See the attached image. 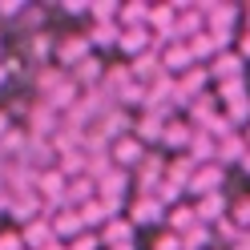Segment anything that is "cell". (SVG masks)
<instances>
[{"instance_id":"cell-1","label":"cell","mask_w":250,"mask_h":250,"mask_svg":"<svg viewBox=\"0 0 250 250\" xmlns=\"http://www.w3.org/2000/svg\"><path fill=\"white\" fill-rule=\"evenodd\" d=\"M97 198H101L113 214H121V206L129 202V169H117V166H113V169L97 182Z\"/></svg>"},{"instance_id":"cell-2","label":"cell","mask_w":250,"mask_h":250,"mask_svg":"<svg viewBox=\"0 0 250 250\" xmlns=\"http://www.w3.org/2000/svg\"><path fill=\"white\" fill-rule=\"evenodd\" d=\"M210 81L214 85H226V81H246V61L238 49H226L210 61Z\"/></svg>"},{"instance_id":"cell-3","label":"cell","mask_w":250,"mask_h":250,"mask_svg":"<svg viewBox=\"0 0 250 250\" xmlns=\"http://www.w3.org/2000/svg\"><path fill=\"white\" fill-rule=\"evenodd\" d=\"M85 57H93V44H89L85 33H65V37H57V65H61V69L81 65Z\"/></svg>"},{"instance_id":"cell-4","label":"cell","mask_w":250,"mask_h":250,"mask_svg":"<svg viewBox=\"0 0 250 250\" xmlns=\"http://www.w3.org/2000/svg\"><path fill=\"white\" fill-rule=\"evenodd\" d=\"M166 206L153 194H133V202H129V222L133 226H142V222H149V226H166Z\"/></svg>"},{"instance_id":"cell-5","label":"cell","mask_w":250,"mask_h":250,"mask_svg":"<svg viewBox=\"0 0 250 250\" xmlns=\"http://www.w3.org/2000/svg\"><path fill=\"white\" fill-rule=\"evenodd\" d=\"M222 182H226V169L218 162H206V166H198V174L190 178V190H186V194H194V198L222 194Z\"/></svg>"},{"instance_id":"cell-6","label":"cell","mask_w":250,"mask_h":250,"mask_svg":"<svg viewBox=\"0 0 250 250\" xmlns=\"http://www.w3.org/2000/svg\"><path fill=\"white\" fill-rule=\"evenodd\" d=\"M24 61L28 65H49V57H57V37L49 33V28H41V33H24Z\"/></svg>"},{"instance_id":"cell-7","label":"cell","mask_w":250,"mask_h":250,"mask_svg":"<svg viewBox=\"0 0 250 250\" xmlns=\"http://www.w3.org/2000/svg\"><path fill=\"white\" fill-rule=\"evenodd\" d=\"M146 153H149V149H146L142 142H137L133 133L109 146V158H113V166H117V169H137V166H142V158H146Z\"/></svg>"},{"instance_id":"cell-8","label":"cell","mask_w":250,"mask_h":250,"mask_svg":"<svg viewBox=\"0 0 250 250\" xmlns=\"http://www.w3.org/2000/svg\"><path fill=\"white\" fill-rule=\"evenodd\" d=\"M194 133H198V129H194L186 117H169V121H166V133H162V146H166L169 153H186L190 142H194Z\"/></svg>"},{"instance_id":"cell-9","label":"cell","mask_w":250,"mask_h":250,"mask_svg":"<svg viewBox=\"0 0 250 250\" xmlns=\"http://www.w3.org/2000/svg\"><path fill=\"white\" fill-rule=\"evenodd\" d=\"M129 73H133V81H137V85H153V81L166 73V69H162V53H158V49H146L142 57H133V61H129Z\"/></svg>"},{"instance_id":"cell-10","label":"cell","mask_w":250,"mask_h":250,"mask_svg":"<svg viewBox=\"0 0 250 250\" xmlns=\"http://www.w3.org/2000/svg\"><path fill=\"white\" fill-rule=\"evenodd\" d=\"M194 210H198V222H202V226H214V222H222V218H230L226 190H222V194H206V198H198V202H194Z\"/></svg>"},{"instance_id":"cell-11","label":"cell","mask_w":250,"mask_h":250,"mask_svg":"<svg viewBox=\"0 0 250 250\" xmlns=\"http://www.w3.org/2000/svg\"><path fill=\"white\" fill-rule=\"evenodd\" d=\"M41 214H44L41 194H12V202H8V218H12V222L28 226V222H33V218H41Z\"/></svg>"},{"instance_id":"cell-12","label":"cell","mask_w":250,"mask_h":250,"mask_svg":"<svg viewBox=\"0 0 250 250\" xmlns=\"http://www.w3.org/2000/svg\"><path fill=\"white\" fill-rule=\"evenodd\" d=\"M178 93L186 101H194L202 97V93H210V65H194V69H186L178 77Z\"/></svg>"},{"instance_id":"cell-13","label":"cell","mask_w":250,"mask_h":250,"mask_svg":"<svg viewBox=\"0 0 250 250\" xmlns=\"http://www.w3.org/2000/svg\"><path fill=\"white\" fill-rule=\"evenodd\" d=\"M21 242H24V250H44V246H53L57 242V234H53V222L49 218H33L24 230H21Z\"/></svg>"},{"instance_id":"cell-14","label":"cell","mask_w":250,"mask_h":250,"mask_svg":"<svg viewBox=\"0 0 250 250\" xmlns=\"http://www.w3.org/2000/svg\"><path fill=\"white\" fill-rule=\"evenodd\" d=\"M37 194H41V202H57V198H65V194H69V178L61 174V166L44 169V174L37 178Z\"/></svg>"},{"instance_id":"cell-15","label":"cell","mask_w":250,"mask_h":250,"mask_svg":"<svg viewBox=\"0 0 250 250\" xmlns=\"http://www.w3.org/2000/svg\"><path fill=\"white\" fill-rule=\"evenodd\" d=\"M121 33H125V28H121L117 21H93L85 37H89V44H93V49H117Z\"/></svg>"},{"instance_id":"cell-16","label":"cell","mask_w":250,"mask_h":250,"mask_svg":"<svg viewBox=\"0 0 250 250\" xmlns=\"http://www.w3.org/2000/svg\"><path fill=\"white\" fill-rule=\"evenodd\" d=\"M97 238H101V246H109V250L129 246V238H133V222H129V218H113V222H105V226L97 230Z\"/></svg>"},{"instance_id":"cell-17","label":"cell","mask_w":250,"mask_h":250,"mask_svg":"<svg viewBox=\"0 0 250 250\" xmlns=\"http://www.w3.org/2000/svg\"><path fill=\"white\" fill-rule=\"evenodd\" d=\"M53 234H57V242H77L89 230H85V222H81V214H77V210H65V214L53 218Z\"/></svg>"},{"instance_id":"cell-18","label":"cell","mask_w":250,"mask_h":250,"mask_svg":"<svg viewBox=\"0 0 250 250\" xmlns=\"http://www.w3.org/2000/svg\"><path fill=\"white\" fill-rule=\"evenodd\" d=\"M162 69L169 73V77H182L186 69H194V57H190V49H186L182 41H174L169 49L162 53Z\"/></svg>"},{"instance_id":"cell-19","label":"cell","mask_w":250,"mask_h":250,"mask_svg":"<svg viewBox=\"0 0 250 250\" xmlns=\"http://www.w3.org/2000/svg\"><path fill=\"white\" fill-rule=\"evenodd\" d=\"M149 41H153L149 24H142V28H125L121 41H117V49H121V53H129V61H133V57H142V53L149 49Z\"/></svg>"},{"instance_id":"cell-20","label":"cell","mask_w":250,"mask_h":250,"mask_svg":"<svg viewBox=\"0 0 250 250\" xmlns=\"http://www.w3.org/2000/svg\"><path fill=\"white\" fill-rule=\"evenodd\" d=\"M162 133H166V121L162 117H149V113H142L133 121V137L142 146H162Z\"/></svg>"},{"instance_id":"cell-21","label":"cell","mask_w":250,"mask_h":250,"mask_svg":"<svg viewBox=\"0 0 250 250\" xmlns=\"http://www.w3.org/2000/svg\"><path fill=\"white\" fill-rule=\"evenodd\" d=\"M242 158H246V142H242V133H234V137H226V142H218V166H242Z\"/></svg>"},{"instance_id":"cell-22","label":"cell","mask_w":250,"mask_h":250,"mask_svg":"<svg viewBox=\"0 0 250 250\" xmlns=\"http://www.w3.org/2000/svg\"><path fill=\"white\" fill-rule=\"evenodd\" d=\"M166 226H169V234H178V238H182L186 230L198 226V210L194 206H174V210L166 214Z\"/></svg>"},{"instance_id":"cell-23","label":"cell","mask_w":250,"mask_h":250,"mask_svg":"<svg viewBox=\"0 0 250 250\" xmlns=\"http://www.w3.org/2000/svg\"><path fill=\"white\" fill-rule=\"evenodd\" d=\"M77 214H81V222H85V230H89V226H105V222H113V218H117V214L109 210V206H105L101 198H93V202H85V206L77 210Z\"/></svg>"},{"instance_id":"cell-24","label":"cell","mask_w":250,"mask_h":250,"mask_svg":"<svg viewBox=\"0 0 250 250\" xmlns=\"http://www.w3.org/2000/svg\"><path fill=\"white\" fill-rule=\"evenodd\" d=\"M210 242H214V230H210V226H202V222H198L194 230H186V234H182V250H202V246H210Z\"/></svg>"},{"instance_id":"cell-25","label":"cell","mask_w":250,"mask_h":250,"mask_svg":"<svg viewBox=\"0 0 250 250\" xmlns=\"http://www.w3.org/2000/svg\"><path fill=\"white\" fill-rule=\"evenodd\" d=\"M210 230H214V238H218V242H230V246H234V242H238L242 234H246L238 222H234V218H222V222H214Z\"/></svg>"},{"instance_id":"cell-26","label":"cell","mask_w":250,"mask_h":250,"mask_svg":"<svg viewBox=\"0 0 250 250\" xmlns=\"http://www.w3.org/2000/svg\"><path fill=\"white\" fill-rule=\"evenodd\" d=\"M230 218L238 222L242 230H250V198H238V202H230Z\"/></svg>"},{"instance_id":"cell-27","label":"cell","mask_w":250,"mask_h":250,"mask_svg":"<svg viewBox=\"0 0 250 250\" xmlns=\"http://www.w3.org/2000/svg\"><path fill=\"white\" fill-rule=\"evenodd\" d=\"M69 250H101V238H97V234H81V238H77V242H69Z\"/></svg>"},{"instance_id":"cell-28","label":"cell","mask_w":250,"mask_h":250,"mask_svg":"<svg viewBox=\"0 0 250 250\" xmlns=\"http://www.w3.org/2000/svg\"><path fill=\"white\" fill-rule=\"evenodd\" d=\"M0 250H24L21 234H17V230H4V234H0Z\"/></svg>"},{"instance_id":"cell-29","label":"cell","mask_w":250,"mask_h":250,"mask_svg":"<svg viewBox=\"0 0 250 250\" xmlns=\"http://www.w3.org/2000/svg\"><path fill=\"white\" fill-rule=\"evenodd\" d=\"M238 53H242V61H250V28H242V37H238Z\"/></svg>"},{"instance_id":"cell-30","label":"cell","mask_w":250,"mask_h":250,"mask_svg":"<svg viewBox=\"0 0 250 250\" xmlns=\"http://www.w3.org/2000/svg\"><path fill=\"white\" fill-rule=\"evenodd\" d=\"M8 129H12V117H8V109H0V142L8 137Z\"/></svg>"},{"instance_id":"cell-31","label":"cell","mask_w":250,"mask_h":250,"mask_svg":"<svg viewBox=\"0 0 250 250\" xmlns=\"http://www.w3.org/2000/svg\"><path fill=\"white\" fill-rule=\"evenodd\" d=\"M238 169H242V174L250 178V149H246V158H242V166H238Z\"/></svg>"},{"instance_id":"cell-32","label":"cell","mask_w":250,"mask_h":250,"mask_svg":"<svg viewBox=\"0 0 250 250\" xmlns=\"http://www.w3.org/2000/svg\"><path fill=\"white\" fill-rule=\"evenodd\" d=\"M242 133V142H246V149H250V125H246V129H238Z\"/></svg>"},{"instance_id":"cell-33","label":"cell","mask_w":250,"mask_h":250,"mask_svg":"<svg viewBox=\"0 0 250 250\" xmlns=\"http://www.w3.org/2000/svg\"><path fill=\"white\" fill-rule=\"evenodd\" d=\"M242 28H250V8H242Z\"/></svg>"},{"instance_id":"cell-34","label":"cell","mask_w":250,"mask_h":250,"mask_svg":"<svg viewBox=\"0 0 250 250\" xmlns=\"http://www.w3.org/2000/svg\"><path fill=\"white\" fill-rule=\"evenodd\" d=\"M4 81H8V73H4V65H0V85H4Z\"/></svg>"},{"instance_id":"cell-35","label":"cell","mask_w":250,"mask_h":250,"mask_svg":"<svg viewBox=\"0 0 250 250\" xmlns=\"http://www.w3.org/2000/svg\"><path fill=\"white\" fill-rule=\"evenodd\" d=\"M0 57H4V53H0Z\"/></svg>"},{"instance_id":"cell-36","label":"cell","mask_w":250,"mask_h":250,"mask_svg":"<svg viewBox=\"0 0 250 250\" xmlns=\"http://www.w3.org/2000/svg\"><path fill=\"white\" fill-rule=\"evenodd\" d=\"M246 234H250V230H246Z\"/></svg>"}]
</instances>
